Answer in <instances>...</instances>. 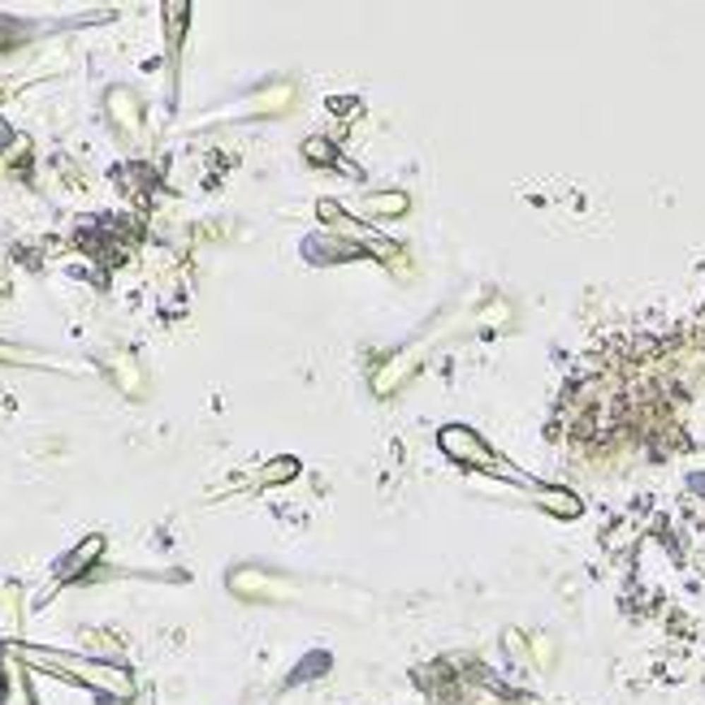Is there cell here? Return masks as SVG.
<instances>
[{"instance_id":"cell-2","label":"cell","mask_w":705,"mask_h":705,"mask_svg":"<svg viewBox=\"0 0 705 705\" xmlns=\"http://www.w3.org/2000/svg\"><path fill=\"white\" fill-rule=\"evenodd\" d=\"M286 476H295V459H277L273 472H268L264 480H286Z\"/></svg>"},{"instance_id":"cell-1","label":"cell","mask_w":705,"mask_h":705,"mask_svg":"<svg viewBox=\"0 0 705 705\" xmlns=\"http://www.w3.org/2000/svg\"><path fill=\"white\" fill-rule=\"evenodd\" d=\"M437 442H442V450L450 454V459H459V463H489L493 468V454L485 450V442L476 437V433H468V429H459V425H450V429H442L437 433Z\"/></svg>"},{"instance_id":"cell-4","label":"cell","mask_w":705,"mask_h":705,"mask_svg":"<svg viewBox=\"0 0 705 705\" xmlns=\"http://www.w3.org/2000/svg\"><path fill=\"white\" fill-rule=\"evenodd\" d=\"M5 705H30V697H26V688L18 692V684H9V697H5Z\"/></svg>"},{"instance_id":"cell-3","label":"cell","mask_w":705,"mask_h":705,"mask_svg":"<svg viewBox=\"0 0 705 705\" xmlns=\"http://www.w3.org/2000/svg\"><path fill=\"white\" fill-rule=\"evenodd\" d=\"M307 152H312V160H329V143H321V138H312Z\"/></svg>"}]
</instances>
